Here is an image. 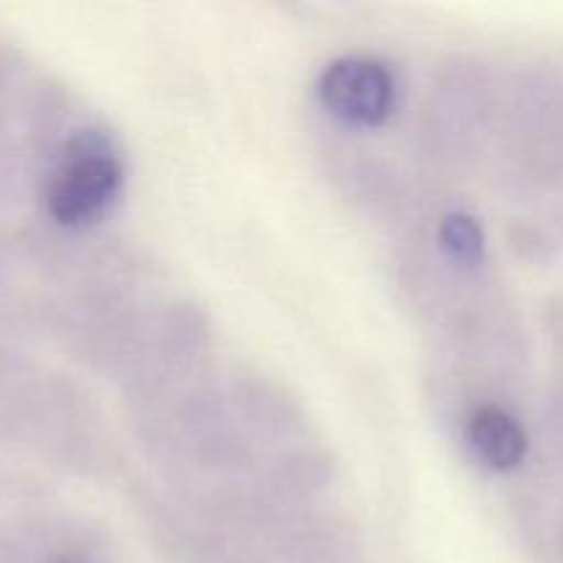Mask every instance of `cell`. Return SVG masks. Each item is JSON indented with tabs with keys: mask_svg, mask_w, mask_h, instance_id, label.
<instances>
[{
	"mask_svg": "<svg viewBox=\"0 0 563 563\" xmlns=\"http://www.w3.org/2000/svg\"><path fill=\"white\" fill-rule=\"evenodd\" d=\"M124 187V159L104 130L69 137L44 185V209L60 229H88L108 214Z\"/></svg>",
	"mask_w": 563,
	"mask_h": 563,
	"instance_id": "cell-1",
	"label": "cell"
},
{
	"mask_svg": "<svg viewBox=\"0 0 563 563\" xmlns=\"http://www.w3.org/2000/svg\"><path fill=\"white\" fill-rule=\"evenodd\" d=\"M322 108L335 121L355 130H377L399 108V77L372 55H341L330 60L317 82Z\"/></svg>",
	"mask_w": 563,
	"mask_h": 563,
	"instance_id": "cell-2",
	"label": "cell"
},
{
	"mask_svg": "<svg viewBox=\"0 0 563 563\" xmlns=\"http://www.w3.org/2000/svg\"><path fill=\"white\" fill-rule=\"evenodd\" d=\"M467 451L493 473H511L526 462L528 434L522 423L498 401H482L462 423Z\"/></svg>",
	"mask_w": 563,
	"mask_h": 563,
	"instance_id": "cell-3",
	"label": "cell"
},
{
	"mask_svg": "<svg viewBox=\"0 0 563 563\" xmlns=\"http://www.w3.org/2000/svg\"><path fill=\"white\" fill-rule=\"evenodd\" d=\"M434 240H438L445 262L460 269L482 267L484 256H487V236H484L482 223L471 212H462V209L445 212L440 218Z\"/></svg>",
	"mask_w": 563,
	"mask_h": 563,
	"instance_id": "cell-4",
	"label": "cell"
},
{
	"mask_svg": "<svg viewBox=\"0 0 563 563\" xmlns=\"http://www.w3.org/2000/svg\"><path fill=\"white\" fill-rule=\"evenodd\" d=\"M44 563H102L97 555L86 553V550H60V553L49 555Z\"/></svg>",
	"mask_w": 563,
	"mask_h": 563,
	"instance_id": "cell-5",
	"label": "cell"
}]
</instances>
